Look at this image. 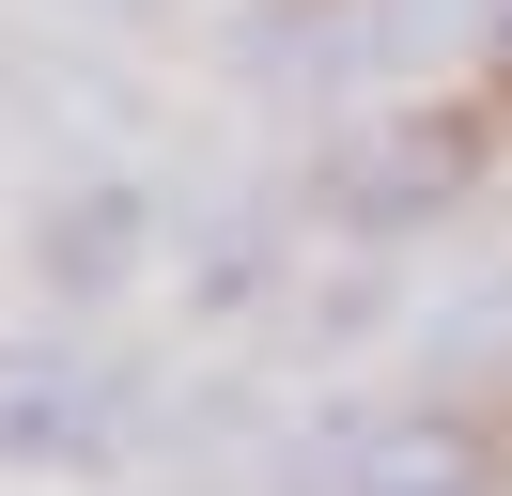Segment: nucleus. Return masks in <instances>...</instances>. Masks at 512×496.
<instances>
[{"label": "nucleus", "mask_w": 512, "mask_h": 496, "mask_svg": "<svg viewBox=\"0 0 512 496\" xmlns=\"http://www.w3.org/2000/svg\"><path fill=\"white\" fill-rule=\"evenodd\" d=\"M125 450H140V372L125 357H94L63 326L0 341V465L16 481H109Z\"/></svg>", "instance_id": "obj_1"}, {"label": "nucleus", "mask_w": 512, "mask_h": 496, "mask_svg": "<svg viewBox=\"0 0 512 496\" xmlns=\"http://www.w3.org/2000/svg\"><path fill=\"white\" fill-rule=\"evenodd\" d=\"M295 496H497V434L466 403H388V419H326L295 450Z\"/></svg>", "instance_id": "obj_2"}, {"label": "nucleus", "mask_w": 512, "mask_h": 496, "mask_svg": "<svg viewBox=\"0 0 512 496\" xmlns=\"http://www.w3.org/2000/svg\"><path fill=\"white\" fill-rule=\"evenodd\" d=\"M466 171H481V124L466 109H404V124H357V140L311 171V217L326 233H419Z\"/></svg>", "instance_id": "obj_3"}, {"label": "nucleus", "mask_w": 512, "mask_h": 496, "mask_svg": "<svg viewBox=\"0 0 512 496\" xmlns=\"http://www.w3.org/2000/svg\"><path fill=\"white\" fill-rule=\"evenodd\" d=\"M140 264H156V186L140 171H78L32 202V295L47 310H109Z\"/></svg>", "instance_id": "obj_4"}, {"label": "nucleus", "mask_w": 512, "mask_h": 496, "mask_svg": "<svg viewBox=\"0 0 512 496\" xmlns=\"http://www.w3.org/2000/svg\"><path fill=\"white\" fill-rule=\"evenodd\" d=\"M280 279V202H218L202 217V264H187V310H249Z\"/></svg>", "instance_id": "obj_5"}, {"label": "nucleus", "mask_w": 512, "mask_h": 496, "mask_svg": "<svg viewBox=\"0 0 512 496\" xmlns=\"http://www.w3.org/2000/svg\"><path fill=\"white\" fill-rule=\"evenodd\" d=\"M481 47H497V78H512V0H497V16H481Z\"/></svg>", "instance_id": "obj_6"}, {"label": "nucleus", "mask_w": 512, "mask_h": 496, "mask_svg": "<svg viewBox=\"0 0 512 496\" xmlns=\"http://www.w3.org/2000/svg\"><path fill=\"white\" fill-rule=\"evenodd\" d=\"M78 16H140V0H78Z\"/></svg>", "instance_id": "obj_7"}]
</instances>
